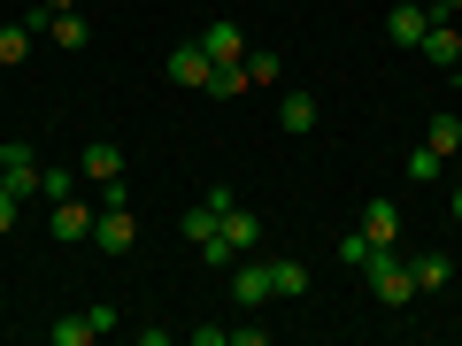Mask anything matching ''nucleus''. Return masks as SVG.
I'll return each instance as SVG.
<instances>
[{
    "instance_id": "obj_11",
    "label": "nucleus",
    "mask_w": 462,
    "mask_h": 346,
    "mask_svg": "<svg viewBox=\"0 0 462 346\" xmlns=\"http://www.w3.org/2000/svg\"><path fill=\"white\" fill-rule=\"evenodd\" d=\"M370 247H401V208L393 200H363V223H355Z\"/></svg>"
},
{
    "instance_id": "obj_17",
    "label": "nucleus",
    "mask_w": 462,
    "mask_h": 346,
    "mask_svg": "<svg viewBox=\"0 0 462 346\" xmlns=\"http://www.w3.org/2000/svg\"><path fill=\"white\" fill-rule=\"evenodd\" d=\"M316 115H324V108H316V93H285V108H278V123H285V132H316Z\"/></svg>"
},
{
    "instance_id": "obj_1",
    "label": "nucleus",
    "mask_w": 462,
    "mask_h": 346,
    "mask_svg": "<svg viewBox=\"0 0 462 346\" xmlns=\"http://www.w3.org/2000/svg\"><path fill=\"white\" fill-rule=\"evenodd\" d=\"M254 247H263V215H254V208H239V200H231V208H224V223H216V239H200V262L231 269V262H239V254H254Z\"/></svg>"
},
{
    "instance_id": "obj_10",
    "label": "nucleus",
    "mask_w": 462,
    "mask_h": 346,
    "mask_svg": "<svg viewBox=\"0 0 462 346\" xmlns=\"http://www.w3.org/2000/svg\"><path fill=\"white\" fill-rule=\"evenodd\" d=\"M416 54H424L431 69H462V32L447 16H431V32H424V47H416Z\"/></svg>"
},
{
    "instance_id": "obj_20",
    "label": "nucleus",
    "mask_w": 462,
    "mask_h": 346,
    "mask_svg": "<svg viewBox=\"0 0 462 346\" xmlns=\"http://www.w3.org/2000/svg\"><path fill=\"white\" fill-rule=\"evenodd\" d=\"M69 193H78V169H62V162L39 169V200H69Z\"/></svg>"
},
{
    "instance_id": "obj_2",
    "label": "nucleus",
    "mask_w": 462,
    "mask_h": 346,
    "mask_svg": "<svg viewBox=\"0 0 462 346\" xmlns=\"http://www.w3.org/2000/svg\"><path fill=\"white\" fill-rule=\"evenodd\" d=\"M363 278H370V300H378V308H409V300H416V269L401 262L393 247H378V254H370V269H363Z\"/></svg>"
},
{
    "instance_id": "obj_5",
    "label": "nucleus",
    "mask_w": 462,
    "mask_h": 346,
    "mask_svg": "<svg viewBox=\"0 0 462 346\" xmlns=\"http://www.w3.org/2000/svg\"><path fill=\"white\" fill-rule=\"evenodd\" d=\"M424 32H431V0H393V16H385V39L393 47H424Z\"/></svg>"
},
{
    "instance_id": "obj_21",
    "label": "nucleus",
    "mask_w": 462,
    "mask_h": 346,
    "mask_svg": "<svg viewBox=\"0 0 462 346\" xmlns=\"http://www.w3.org/2000/svg\"><path fill=\"white\" fill-rule=\"evenodd\" d=\"M409 178H416V185H439V178H447V154H431V147H409Z\"/></svg>"
},
{
    "instance_id": "obj_3",
    "label": "nucleus",
    "mask_w": 462,
    "mask_h": 346,
    "mask_svg": "<svg viewBox=\"0 0 462 346\" xmlns=\"http://www.w3.org/2000/svg\"><path fill=\"white\" fill-rule=\"evenodd\" d=\"M39 169H47V162H39L23 139H8V147H0V185H8L16 200H39Z\"/></svg>"
},
{
    "instance_id": "obj_12",
    "label": "nucleus",
    "mask_w": 462,
    "mask_h": 346,
    "mask_svg": "<svg viewBox=\"0 0 462 346\" xmlns=\"http://www.w3.org/2000/svg\"><path fill=\"white\" fill-rule=\"evenodd\" d=\"M208 47H200V39H185V47H170V85H193V93H200V85H208Z\"/></svg>"
},
{
    "instance_id": "obj_15",
    "label": "nucleus",
    "mask_w": 462,
    "mask_h": 346,
    "mask_svg": "<svg viewBox=\"0 0 462 346\" xmlns=\"http://www.w3.org/2000/svg\"><path fill=\"white\" fill-rule=\"evenodd\" d=\"M32 39H39V32H32L23 16L0 23V69H23V62H32Z\"/></svg>"
},
{
    "instance_id": "obj_8",
    "label": "nucleus",
    "mask_w": 462,
    "mask_h": 346,
    "mask_svg": "<svg viewBox=\"0 0 462 346\" xmlns=\"http://www.w3.org/2000/svg\"><path fill=\"white\" fill-rule=\"evenodd\" d=\"M47 231L62 239V247H78V239H93V208H85L78 193H69V200H54V208H47Z\"/></svg>"
},
{
    "instance_id": "obj_16",
    "label": "nucleus",
    "mask_w": 462,
    "mask_h": 346,
    "mask_svg": "<svg viewBox=\"0 0 462 346\" xmlns=\"http://www.w3.org/2000/svg\"><path fill=\"white\" fill-rule=\"evenodd\" d=\"M416 293H447V285H455V262H447V254H416Z\"/></svg>"
},
{
    "instance_id": "obj_26",
    "label": "nucleus",
    "mask_w": 462,
    "mask_h": 346,
    "mask_svg": "<svg viewBox=\"0 0 462 346\" xmlns=\"http://www.w3.org/2000/svg\"><path fill=\"white\" fill-rule=\"evenodd\" d=\"M39 8H47V16H69V8H78V0H39Z\"/></svg>"
},
{
    "instance_id": "obj_9",
    "label": "nucleus",
    "mask_w": 462,
    "mask_h": 346,
    "mask_svg": "<svg viewBox=\"0 0 462 346\" xmlns=\"http://www.w3.org/2000/svg\"><path fill=\"white\" fill-rule=\"evenodd\" d=\"M231 300H239V308L278 300V293H270V262H247V254H239V262H231Z\"/></svg>"
},
{
    "instance_id": "obj_23",
    "label": "nucleus",
    "mask_w": 462,
    "mask_h": 346,
    "mask_svg": "<svg viewBox=\"0 0 462 346\" xmlns=\"http://www.w3.org/2000/svg\"><path fill=\"white\" fill-rule=\"evenodd\" d=\"M200 93H216V100H239L247 93V69H208V85Z\"/></svg>"
},
{
    "instance_id": "obj_24",
    "label": "nucleus",
    "mask_w": 462,
    "mask_h": 346,
    "mask_svg": "<svg viewBox=\"0 0 462 346\" xmlns=\"http://www.w3.org/2000/svg\"><path fill=\"white\" fill-rule=\"evenodd\" d=\"M370 254H378V247H370L363 231H346V239H339V262H346V269H370Z\"/></svg>"
},
{
    "instance_id": "obj_14",
    "label": "nucleus",
    "mask_w": 462,
    "mask_h": 346,
    "mask_svg": "<svg viewBox=\"0 0 462 346\" xmlns=\"http://www.w3.org/2000/svg\"><path fill=\"white\" fill-rule=\"evenodd\" d=\"M93 339H100L93 308H78V315H62V323H47V346H93Z\"/></svg>"
},
{
    "instance_id": "obj_13",
    "label": "nucleus",
    "mask_w": 462,
    "mask_h": 346,
    "mask_svg": "<svg viewBox=\"0 0 462 346\" xmlns=\"http://www.w3.org/2000/svg\"><path fill=\"white\" fill-rule=\"evenodd\" d=\"M424 147H431V154H447V162H455V154H462V108L431 115V123H424Z\"/></svg>"
},
{
    "instance_id": "obj_22",
    "label": "nucleus",
    "mask_w": 462,
    "mask_h": 346,
    "mask_svg": "<svg viewBox=\"0 0 462 346\" xmlns=\"http://www.w3.org/2000/svg\"><path fill=\"white\" fill-rule=\"evenodd\" d=\"M239 69H247V93H254V85H270V77H278L285 62H278V54H270V47H254V54H247V62H239Z\"/></svg>"
},
{
    "instance_id": "obj_28",
    "label": "nucleus",
    "mask_w": 462,
    "mask_h": 346,
    "mask_svg": "<svg viewBox=\"0 0 462 346\" xmlns=\"http://www.w3.org/2000/svg\"><path fill=\"white\" fill-rule=\"evenodd\" d=\"M455 8H462V0H431V16H455Z\"/></svg>"
},
{
    "instance_id": "obj_19",
    "label": "nucleus",
    "mask_w": 462,
    "mask_h": 346,
    "mask_svg": "<svg viewBox=\"0 0 462 346\" xmlns=\"http://www.w3.org/2000/svg\"><path fill=\"white\" fill-rule=\"evenodd\" d=\"M270 293H278V300H300V293H309V262H270Z\"/></svg>"
},
{
    "instance_id": "obj_27",
    "label": "nucleus",
    "mask_w": 462,
    "mask_h": 346,
    "mask_svg": "<svg viewBox=\"0 0 462 346\" xmlns=\"http://www.w3.org/2000/svg\"><path fill=\"white\" fill-rule=\"evenodd\" d=\"M447 215H455V223H462V185H455V193H447Z\"/></svg>"
},
{
    "instance_id": "obj_6",
    "label": "nucleus",
    "mask_w": 462,
    "mask_h": 346,
    "mask_svg": "<svg viewBox=\"0 0 462 346\" xmlns=\"http://www.w3.org/2000/svg\"><path fill=\"white\" fill-rule=\"evenodd\" d=\"M78 178L116 185V178H124V147H116V139H85V147H78Z\"/></svg>"
},
{
    "instance_id": "obj_4",
    "label": "nucleus",
    "mask_w": 462,
    "mask_h": 346,
    "mask_svg": "<svg viewBox=\"0 0 462 346\" xmlns=\"http://www.w3.org/2000/svg\"><path fill=\"white\" fill-rule=\"evenodd\" d=\"M93 247L100 254H132L139 247V215L132 208H93Z\"/></svg>"
},
{
    "instance_id": "obj_25",
    "label": "nucleus",
    "mask_w": 462,
    "mask_h": 346,
    "mask_svg": "<svg viewBox=\"0 0 462 346\" xmlns=\"http://www.w3.org/2000/svg\"><path fill=\"white\" fill-rule=\"evenodd\" d=\"M16 215H23V200L8 193V185H0V231H16Z\"/></svg>"
},
{
    "instance_id": "obj_18",
    "label": "nucleus",
    "mask_w": 462,
    "mask_h": 346,
    "mask_svg": "<svg viewBox=\"0 0 462 346\" xmlns=\"http://www.w3.org/2000/svg\"><path fill=\"white\" fill-rule=\"evenodd\" d=\"M47 39H54L62 54H85V39H93V32H85V16L69 8V16H47Z\"/></svg>"
},
{
    "instance_id": "obj_7",
    "label": "nucleus",
    "mask_w": 462,
    "mask_h": 346,
    "mask_svg": "<svg viewBox=\"0 0 462 346\" xmlns=\"http://www.w3.org/2000/svg\"><path fill=\"white\" fill-rule=\"evenodd\" d=\"M200 47H208L216 69H239V62H247V39H239V23H224V16L200 23Z\"/></svg>"
}]
</instances>
